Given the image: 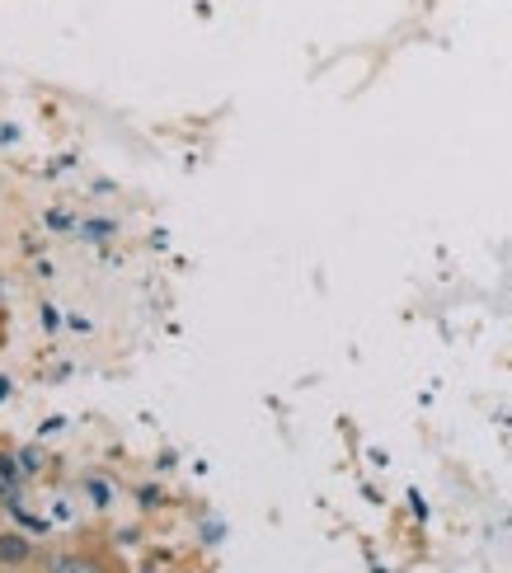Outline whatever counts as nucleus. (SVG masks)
I'll list each match as a JSON object with an SVG mask.
<instances>
[{
  "label": "nucleus",
  "instance_id": "f257e3e1",
  "mask_svg": "<svg viewBox=\"0 0 512 573\" xmlns=\"http://www.w3.org/2000/svg\"><path fill=\"white\" fill-rule=\"evenodd\" d=\"M43 573H113V564L104 555L90 550H43Z\"/></svg>",
  "mask_w": 512,
  "mask_h": 573
},
{
  "label": "nucleus",
  "instance_id": "f03ea898",
  "mask_svg": "<svg viewBox=\"0 0 512 573\" xmlns=\"http://www.w3.org/2000/svg\"><path fill=\"white\" fill-rule=\"evenodd\" d=\"M38 559V541L19 527H0V569H24Z\"/></svg>",
  "mask_w": 512,
  "mask_h": 573
},
{
  "label": "nucleus",
  "instance_id": "7ed1b4c3",
  "mask_svg": "<svg viewBox=\"0 0 512 573\" xmlns=\"http://www.w3.org/2000/svg\"><path fill=\"white\" fill-rule=\"evenodd\" d=\"M80 494L90 498L94 508H113V503H118V489H113L104 475H85V480H80Z\"/></svg>",
  "mask_w": 512,
  "mask_h": 573
},
{
  "label": "nucleus",
  "instance_id": "20e7f679",
  "mask_svg": "<svg viewBox=\"0 0 512 573\" xmlns=\"http://www.w3.org/2000/svg\"><path fill=\"white\" fill-rule=\"evenodd\" d=\"M80 240H94V245H99V240H113V235H118V221L113 217H80Z\"/></svg>",
  "mask_w": 512,
  "mask_h": 573
},
{
  "label": "nucleus",
  "instance_id": "39448f33",
  "mask_svg": "<svg viewBox=\"0 0 512 573\" xmlns=\"http://www.w3.org/2000/svg\"><path fill=\"white\" fill-rule=\"evenodd\" d=\"M43 226H47L52 235H66L71 226H80V217L71 212V207H47V212H43Z\"/></svg>",
  "mask_w": 512,
  "mask_h": 573
},
{
  "label": "nucleus",
  "instance_id": "423d86ee",
  "mask_svg": "<svg viewBox=\"0 0 512 573\" xmlns=\"http://www.w3.org/2000/svg\"><path fill=\"white\" fill-rule=\"evenodd\" d=\"M15 456H19V470H24V480L43 470V451H38V447H24V451H15Z\"/></svg>",
  "mask_w": 512,
  "mask_h": 573
},
{
  "label": "nucleus",
  "instance_id": "0eeeda50",
  "mask_svg": "<svg viewBox=\"0 0 512 573\" xmlns=\"http://www.w3.org/2000/svg\"><path fill=\"white\" fill-rule=\"evenodd\" d=\"M137 573H170V569H165V559H146Z\"/></svg>",
  "mask_w": 512,
  "mask_h": 573
}]
</instances>
